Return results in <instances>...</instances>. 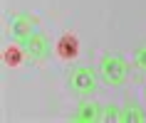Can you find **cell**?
I'll use <instances>...</instances> for the list:
<instances>
[{
    "instance_id": "1",
    "label": "cell",
    "mask_w": 146,
    "mask_h": 123,
    "mask_svg": "<svg viewBox=\"0 0 146 123\" xmlns=\"http://www.w3.org/2000/svg\"><path fill=\"white\" fill-rule=\"evenodd\" d=\"M102 79L107 84H121L126 79V62H124L121 54H104V59L99 64Z\"/></svg>"
},
{
    "instance_id": "2",
    "label": "cell",
    "mask_w": 146,
    "mask_h": 123,
    "mask_svg": "<svg viewBox=\"0 0 146 123\" xmlns=\"http://www.w3.org/2000/svg\"><path fill=\"white\" fill-rule=\"evenodd\" d=\"M69 86H72V91L74 94H92L97 89V74H94L89 67H77V69L72 71V77H69Z\"/></svg>"
},
{
    "instance_id": "3",
    "label": "cell",
    "mask_w": 146,
    "mask_h": 123,
    "mask_svg": "<svg viewBox=\"0 0 146 123\" xmlns=\"http://www.w3.org/2000/svg\"><path fill=\"white\" fill-rule=\"evenodd\" d=\"M23 52L27 54L30 59H45V57H50V42H47L45 35L32 32L30 37L23 39Z\"/></svg>"
},
{
    "instance_id": "4",
    "label": "cell",
    "mask_w": 146,
    "mask_h": 123,
    "mask_svg": "<svg viewBox=\"0 0 146 123\" xmlns=\"http://www.w3.org/2000/svg\"><path fill=\"white\" fill-rule=\"evenodd\" d=\"M8 25H10V35L15 39H20V42H23L25 37H30L32 32H37L35 30V20L27 17V15H13L8 20Z\"/></svg>"
},
{
    "instance_id": "5",
    "label": "cell",
    "mask_w": 146,
    "mask_h": 123,
    "mask_svg": "<svg viewBox=\"0 0 146 123\" xmlns=\"http://www.w3.org/2000/svg\"><path fill=\"white\" fill-rule=\"evenodd\" d=\"M104 113H102V106L99 103H94V101H84V103H79L77 106V113H74V121H102Z\"/></svg>"
},
{
    "instance_id": "6",
    "label": "cell",
    "mask_w": 146,
    "mask_h": 123,
    "mask_svg": "<svg viewBox=\"0 0 146 123\" xmlns=\"http://www.w3.org/2000/svg\"><path fill=\"white\" fill-rule=\"evenodd\" d=\"M57 52H60L64 59L74 57V54H77V37H72V35H64V37L57 42Z\"/></svg>"
},
{
    "instance_id": "7",
    "label": "cell",
    "mask_w": 146,
    "mask_h": 123,
    "mask_svg": "<svg viewBox=\"0 0 146 123\" xmlns=\"http://www.w3.org/2000/svg\"><path fill=\"white\" fill-rule=\"evenodd\" d=\"M119 121L121 123H129V121H146V113H141L139 111V106H124L121 111H119Z\"/></svg>"
},
{
    "instance_id": "8",
    "label": "cell",
    "mask_w": 146,
    "mask_h": 123,
    "mask_svg": "<svg viewBox=\"0 0 146 123\" xmlns=\"http://www.w3.org/2000/svg\"><path fill=\"white\" fill-rule=\"evenodd\" d=\"M134 59H136V64L141 67V69H146V44L136 49V57H134Z\"/></svg>"
},
{
    "instance_id": "9",
    "label": "cell",
    "mask_w": 146,
    "mask_h": 123,
    "mask_svg": "<svg viewBox=\"0 0 146 123\" xmlns=\"http://www.w3.org/2000/svg\"><path fill=\"white\" fill-rule=\"evenodd\" d=\"M17 49H20V47L8 49V54H5V57H8V62H20V52H17Z\"/></svg>"
}]
</instances>
